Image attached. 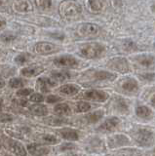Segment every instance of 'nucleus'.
I'll return each mask as SVG.
<instances>
[{"label": "nucleus", "mask_w": 155, "mask_h": 156, "mask_svg": "<svg viewBox=\"0 0 155 156\" xmlns=\"http://www.w3.org/2000/svg\"><path fill=\"white\" fill-rule=\"evenodd\" d=\"M59 13L65 19H74L82 13V7L76 0H64L60 4Z\"/></svg>", "instance_id": "obj_1"}, {"label": "nucleus", "mask_w": 155, "mask_h": 156, "mask_svg": "<svg viewBox=\"0 0 155 156\" xmlns=\"http://www.w3.org/2000/svg\"><path fill=\"white\" fill-rule=\"evenodd\" d=\"M154 61H155V58L150 55H143V56H139L137 58L138 65L142 66L143 67L151 66L154 63Z\"/></svg>", "instance_id": "obj_19"}, {"label": "nucleus", "mask_w": 155, "mask_h": 156, "mask_svg": "<svg viewBox=\"0 0 155 156\" xmlns=\"http://www.w3.org/2000/svg\"><path fill=\"white\" fill-rule=\"evenodd\" d=\"M119 123H120L119 118H117V117H110V118H107L103 124L99 127L98 131L99 132H103V133L111 132L119 125Z\"/></svg>", "instance_id": "obj_11"}, {"label": "nucleus", "mask_w": 155, "mask_h": 156, "mask_svg": "<svg viewBox=\"0 0 155 156\" xmlns=\"http://www.w3.org/2000/svg\"><path fill=\"white\" fill-rule=\"evenodd\" d=\"M88 6L92 12L98 13L104 8V0H88Z\"/></svg>", "instance_id": "obj_23"}, {"label": "nucleus", "mask_w": 155, "mask_h": 156, "mask_svg": "<svg viewBox=\"0 0 155 156\" xmlns=\"http://www.w3.org/2000/svg\"><path fill=\"white\" fill-rule=\"evenodd\" d=\"M13 119V117L9 114L6 113H0V122H8L11 121Z\"/></svg>", "instance_id": "obj_39"}, {"label": "nucleus", "mask_w": 155, "mask_h": 156, "mask_svg": "<svg viewBox=\"0 0 155 156\" xmlns=\"http://www.w3.org/2000/svg\"><path fill=\"white\" fill-rule=\"evenodd\" d=\"M55 112L60 115H69L70 114V107L67 105L66 104H60L57 105L54 108Z\"/></svg>", "instance_id": "obj_27"}, {"label": "nucleus", "mask_w": 155, "mask_h": 156, "mask_svg": "<svg viewBox=\"0 0 155 156\" xmlns=\"http://www.w3.org/2000/svg\"><path fill=\"white\" fill-rule=\"evenodd\" d=\"M107 66L109 68L113 69L115 71H118L121 73H126L130 70L129 63L128 62L123 58H115L110 60L107 63Z\"/></svg>", "instance_id": "obj_4"}, {"label": "nucleus", "mask_w": 155, "mask_h": 156, "mask_svg": "<svg viewBox=\"0 0 155 156\" xmlns=\"http://www.w3.org/2000/svg\"><path fill=\"white\" fill-rule=\"evenodd\" d=\"M40 139L44 141L46 144H59L60 143V140L56 138L55 136L50 135V134H44L40 136Z\"/></svg>", "instance_id": "obj_28"}, {"label": "nucleus", "mask_w": 155, "mask_h": 156, "mask_svg": "<svg viewBox=\"0 0 155 156\" xmlns=\"http://www.w3.org/2000/svg\"><path fill=\"white\" fill-rule=\"evenodd\" d=\"M30 112L32 114L37 115V116H44L48 113V109L47 107L44 105H31L30 108Z\"/></svg>", "instance_id": "obj_25"}, {"label": "nucleus", "mask_w": 155, "mask_h": 156, "mask_svg": "<svg viewBox=\"0 0 155 156\" xmlns=\"http://www.w3.org/2000/svg\"><path fill=\"white\" fill-rule=\"evenodd\" d=\"M51 77L57 82H59V81L62 82L66 79H69L70 77V74H69V72H67V71H54L51 73Z\"/></svg>", "instance_id": "obj_26"}, {"label": "nucleus", "mask_w": 155, "mask_h": 156, "mask_svg": "<svg viewBox=\"0 0 155 156\" xmlns=\"http://www.w3.org/2000/svg\"><path fill=\"white\" fill-rule=\"evenodd\" d=\"M46 122H48V124H50V125H62L65 123L66 120L65 118H59V117H57V118L52 117V118L47 119Z\"/></svg>", "instance_id": "obj_33"}, {"label": "nucleus", "mask_w": 155, "mask_h": 156, "mask_svg": "<svg viewBox=\"0 0 155 156\" xmlns=\"http://www.w3.org/2000/svg\"><path fill=\"white\" fill-rule=\"evenodd\" d=\"M5 23H6V22L4 21V20H2L1 18H0V27H2L3 26H5Z\"/></svg>", "instance_id": "obj_42"}, {"label": "nucleus", "mask_w": 155, "mask_h": 156, "mask_svg": "<svg viewBox=\"0 0 155 156\" xmlns=\"http://www.w3.org/2000/svg\"><path fill=\"white\" fill-rule=\"evenodd\" d=\"M54 63L60 67H76L78 66V61L71 56H62L54 60Z\"/></svg>", "instance_id": "obj_9"}, {"label": "nucleus", "mask_w": 155, "mask_h": 156, "mask_svg": "<svg viewBox=\"0 0 155 156\" xmlns=\"http://www.w3.org/2000/svg\"><path fill=\"white\" fill-rule=\"evenodd\" d=\"M30 56L28 55V54L23 53V54H21V55L16 57L15 62L18 63V65H23V63H26L28 60H30Z\"/></svg>", "instance_id": "obj_32"}, {"label": "nucleus", "mask_w": 155, "mask_h": 156, "mask_svg": "<svg viewBox=\"0 0 155 156\" xmlns=\"http://www.w3.org/2000/svg\"><path fill=\"white\" fill-rule=\"evenodd\" d=\"M60 133L62 138L69 140H77L79 139L78 132L73 129H62Z\"/></svg>", "instance_id": "obj_17"}, {"label": "nucleus", "mask_w": 155, "mask_h": 156, "mask_svg": "<svg viewBox=\"0 0 155 156\" xmlns=\"http://www.w3.org/2000/svg\"><path fill=\"white\" fill-rule=\"evenodd\" d=\"M38 83V87H39V89L42 91V92H49V89L51 87H54L56 86V81H53L49 78H46V77H42V78H39L37 81Z\"/></svg>", "instance_id": "obj_14"}, {"label": "nucleus", "mask_w": 155, "mask_h": 156, "mask_svg": "<svg viewBox=\"0 0 155 156\" xmlns=\"http://www.w3.org/2000/svg\"><path fill=\"white\" fill-rule=\"evenodd\" d=\"M5 86V81H4L3 79H1L0 78V88H2V87H4Z\"/></svg>", "instance_id": "obj_43"}, {"label": "nucleus", "mask_w": 155, "mask_h": 156, "mask_svg": "<svg viewBox=\"0 0 155 156\" xmlns=\"http://www.w3.org/2000/svg\"><path fill=\"white\" fill-rule=\"evenodd\" d=\"M34 51L37 54H41V55H50V54L59 52L60 47L52 43L39 42L34 46Z\"/></svg>", "instance_id": "obj_5"}, {"label": "nucleus", "mask_w": 155, "mask_h": 156, "mask_svg": "<svg viewBox=\"0 0 155 156\" xmlns=\"http://www.w3.org/2000/svg\"><path fill=\"white\" fill-rule=\"evenodd\" d=\"M130 143L129 138H127L124 135H115L112 136H109L107 140V145L109 148H117L120 146L127 145Z\"/></svg>", "instance_id": "obj_8"}, {"label": "nucleus", "mask_w": 155, "mask_h": 156, "mask_svg": "<svg viewBox=\"0 0 155 156\" xmlns=\"http://www.w3.org/2000/svg\"><path fill=\"white\" fill-rule=\"evenodd\" d=\"M115 107L116 109L121 111V112H127L128 111V105L123 99L121 98H117V100L115 101Z\"/></svg>", "instance_id": "obj_29"}, {"label": "nucleus", "mask_w": 155, "mask_h": 156, "mask_svg": "<svg viewBox=\"0 0 155 156\" xmlns=\"http://www.w3.org/2000/svg\"><path fill=\"white\" fill-rule=\"evenodd\" d=\"M91 109V105L86 101H80L76 105L75 110L77 112H86Z\"/></svg>", "instance_id": "obj_30"}, {"label": "nucleus", "mask_w": 155, "mask_h": 156, "mask_svg": "<svg viewBox=\"0 0 155 156\" xmlns=\"http://www.w3.org/2000/svg\"><path fill=\"white\" fill-rule=\"evenodd\" d=\"M94 78L99 81H112L116 78V75L107 71H96L94 73Z\"/></svg>", "instance_id": "obj_18"}, {"label": "nucleus", "mask_w": 155, "mask_h": 156, "mask_svg": "<svg viewBox=\"0 0 155 156\" xmlns=\"http://www.w3.org/2000/svg\"><path fill=\"white\" fill-rule=\"evenodd\" d=\"M155 77V75L154 74H143V75H142V78H143V79H145V80H152L153 78Z\"/></svg>", "instance_id": "obj_41"}, {"label": "nucleus", "mask_w": 155, "mask_h": 156, "mask_svg": "<svg viewBox=\"0 0 155 156\" xmlns=\"http://www.w3.org/2000/svg\"><path fill=\"white\" fill-rule=\"evenodd\" d=\"M7 145L8 148L10 149L13 153H15L18 156H26V151L25 147L23 146L21 143H19L17 140H7Z\"/></svg>", "instance_id": "obj_12"}, {"label": "nucleus", "mask_w": 155, "mask_h": 156, "mask_svg": "<svg viewBox=\"0 0 155 156\" xmlns=\"http://www.w3.org/2000/svg\"><path fill=\"white\" fill-rule=\"evenodd\" d=\"M1 105H2V101L0 100V106H1Z\"/></svg>", "instance_id": "obj_46"}, {"label": "nucleus", "mask_w": 155, "mask_h": 156, "mask_svg": "<svg viewBox=\"0 0 155 156\" xmlns=\"http://www.w3.org/2000/svg\"><path fill=\"white\" fill-rule=\"evenodd\" d=\"M80 88L74 84H66L60 88V92L65 95H75L79 92Z\"/></svg>", "instance_id": "obj_20"}, {"label": "nucleus", "mask_w": 155, "mask_h": 156, "mask_svg": "<svg viewBox=\"0 0 155 156\" xmlns=\"http://www.w3.org/2000/svg\"><path fill=\"white\" fill-rule=\"evenodd\" d=\"M15 9L18 12L28 13L33 11V5L30 0H17L15 3Z\"/></svg>", "instance_id": "obj_13"}, {"label": "nucleus", "mask_w": 155, "mask_h": 156, "mask_svg": "<svg viewBox=\"0 0 155 156\" xmlns=\"http://www.w3.org/2000/svg\"><path fill=\"white\" fill-rule=\"evenodd\" d=\"M121 87H122L123 90L127 92H137L139 89L138 82L135 79H132V78H127L126 80H124L121 84Z\"/></svg>", "instance_id": "obj_15"}, {"label": "nucleus", "mask_w": 155, "mask_h": 156, "mask_svg": "<svg viewBox=\"0 0 155 156\" xmlns=\"http://www.w3.org/2000/svg\"><path fill=\"white\" fill-rule=\"evenodd\" d=\"M23 81L20 78H13V79L10 80L9 82V85H10L12 88H22L23 86Z\"/></svg>", "instance_id": "obj_34"}, {"label": "nucleus", "mask_w": 155, "mask_h": 156, "mask_svg": "<svg viewBox=\"0 0 155 156\" xmlns=\"http://www.w3.org/2000/svg\"><path fill=\"white\" fill-rule=\"evenodd\" d=\"M113 156H142V153L135 148H124L118 150Z\"/></svg>", "instance_id": "obj_22"}, {"label": "nucleus", "mask_w": 155, "mask_h": 156, "mask_svg": "<svg viewBox=\"0 0 155 156\" xmlns=\"http://www.w3.org/2000/svg\"><path fill=\"white\" fill-rule=\"evenodd\" d=\"M60 101H61V98L58 97V96H55V95L48 96L47 99H46V101L49 102V104H54V102H58Z\"/></svg>", "instance_id": "obj_38"}, {"label": "nucleus", "mask_w": 155, "mask_h": 156, "mask_svg": "<svg viewBox=\"0 0 155 156\" xmlns=\"http://www.w3.org/2000/svg\"><path fill=\"white\" fill-rule=\"evenodd\" d=\"M0 39L3 42H11L16 39V35H13L12 33H4L0 36Z\"/></svg>", "instance_id": "obj_35"}, {"label": "nucleus", "mask_w": 155, "mask_h": 156, "mask_svg": "<svg viewBox=\"0 0 155 156\" xmlns=\"http://www.w3.org/2000/svg\"><path fill=\"white\" fill-rule=\"evenodd\" d=\"M149 156H155V152H152L151 154H150Z\"/></svg>", "instance_id": "obj_45"}, {"label": "nucleus", "mask_w": 155, "mask_h": 156, "mask_svg": "<svg viewBox=\"0 0 155 156\" xmlns=\"http://www.w3.org/2000/svg\"><path fill=\"white\" fill-rule=\"evenodd\" d=\"M43 71V68L40 66H30V67H25L21 70L22 75L26 77H33L36 76Z\"/></svg>", "instance_id": "obj_16"}, {"label": "nucleus", "mask_w": 155, "mask_h": 156, "mask_svg": "<svg viewBox=\"0 0 155 156\" xmlns=\"http://www.w3.org/2000/svg\"><path fill=\"white\" fill-rule=\"evenodd\" d=\"M136 114H137L139 117H140V118L147 119L152 115V111L150 110L147 106L139 105L137 108H136Z\"/></svg>", "instance_id": "obj_21"}, {"label": "nucleus", "mask_w": 155, "mask_h": 156, "mask_svg": "<svg viewBox=\"0 0 155 156\" xmlns=\"http://www.w3.org/2000/svg\"><path fill=\"white\" fill-rule=\"evenodd\" d=\"M72 156H78V155H72Z\"/></svg>", "instance_id": "obj_47"}, {"label": "nucleus", "mask_w": 155, "mask_h": 156, "mask_svg": "<svg viewBox=\"0 0 155 156\" xmlns=\"http://www.w3.org/2000/svg\"><path fill=\"white\" fill-rule=\"evenodd\" d=\"M31 93H32L31 89H21L17 92V95L20 97H26L28 95H30Z\"/></svg>", "instance_id": "obj_37"}, {"label": "nucleus", "mask_w": 155, "mask_h": 156, "mask_svg": "<svg viewBox=\"0 0 155 156\" xmlns=\"http://www.w3.org/2000/svg\"><path fill=\"white\" fill-rule=\"evenodd\" d=\"M82 97L86 100L94 101H105L108 99V94L104 91L99 90H90L85 92Z\"/></svg>", "instance_id": "obj_7"}, {"label": "nucleus", "mask_w": 155, "mask_h": 156, "mask_svg": "<svg viewBox=\"0 0 155 156\" xmlns=\"http://www.w3.org/2000/svg\"><path fill=\"white\" fill-rule=\"evenodd\" d=\"M151 104H152L153 105H155V95L151 98Z\"/></svg>", "instance_id": "obj_44"}, {"label": "nucleus", "mask_w": 155, "mask_h": 156, "mask_svg": "<svg viewBox=\"0 0 155 156\" xmlns=\"http://www.w3.org/2000/svg\"><path fill=\"white\" fill-rule=\"evenodd\" d=\"M103 116H104L103 110H97V111H94V112H92V113L87 115L85 117V119L88 123H96V122H98L99 120L103 118Z\"/></svg>", "instance_id": "obj_24"}, {"label": "nucleus", "mask_w": 155, "mask_h": 156, "mask_svg": "<svg viewBox=\"0 0 155 156\" xmlns=\"http://www.w3.org/2000/svg\"><path fill=\"white\" fill-rule=\"evenodd\" d=\"M16 102H17V105L20 106H26V105H27V101L23 100V99H19L16 101Z\"/></svg>", "instance_id": "obj_40"}, {"label": "nucleus", "mask_w": 155, "mask_h": 156, "mask_svg": "<svg viewBox=\"0 0 155 156\" xmlns=\"http://www.w3.org/2000/svg\"><path fill=\"white\" fill-rule=\"evenodd\" d=\"M38 6L42 10H50L53 5V0H37Z\"/></svg>", "instance_id": "obj_31"}, {"label": "nucleus", "mask_w": 155, "mask_h": 156, "mask_svg": "<svg viewBox=\"0 0 155 156\" xmlns=\"http://www.w3.org/2000/svg\"><path fill=\"white\" fill-rule=\"evenodd\" d=\"M99 27L95 23H86L80 24L78 27V33L81 36L85 37H91V36H96L99 33Z\"/></svg>", "instance_id": "obj_6"}, {"label": "nucleus", "mask_w": 155, "mask_h": 156, "mask_svg": "<svg viewBox=\"0 0 155 156\" xmlns=\"http://www.w3.org/2000/svg\"><path fill=\"white\" fill-rule=\"evenodd\" d=\"M104 51V47L98 43L84 44L80 48V54L87 58H96L101 56Z\"/></svg>", "instance_id": "obj_3"}, {"label": "nucleus", "mask_w": 155, "mask_h": 156, "mask_svg": "<svg viewBox=\"0 0 155 156\" xmlns=\"http://www.w3.org/2000/svg\"><path fill=\"white\" fill-rule=\"evenodd\" d=\"M137 144L142 146H151L154 144V135L150 130L139 128L133 134Z\"/></svg>", "instance_id": "obj_2"}, {"label": "nucleus", "mask_w": 155, "mask_h": 156, "mask_svg": "<svg viewBox=\"0 0 155 156\" xmlns=\"http://www.w3.org/2000/svg\"><path fill=\"white\" fill-rule=\"evenodd\" d=\"M30 100L34 102H40V101H44V97H43L41 94H39V93H35V94H32L30 96Z\"/></svg>", "instance_id": "obj_36"}, {"label": "nucleus", "mask_w": 155, "mask_h": 156, "mask_svg": "<svg viewBox=\"0 0 155 156\" xmlns=\"http://www.w3.org/2000/svg\"><path fill=\"white\" fill-rule=\"evenodd\" d=\"M27 150L32 156H44L50 152V148L48 147V146L38 144H28Z\"/></svg>", "instance_id": "obj_10"}]
</instances>
